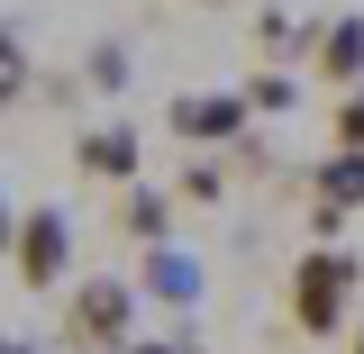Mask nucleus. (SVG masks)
I'll list each match as a JSON object with an SVG mask.
<instances>
[{
  "mask_svg": "<svg viewBox=\"0 0 364 354\" xmlns=\"http://www.w3.org/2000/svg\"><path fill=\"white\" fill-rule=\"evenodd\" d=\"M73 173L128 191V182H146V136H136L128 118H91V128L73 136Z\"/></svg>",
  "mask_w": 364,
  "mask_h": 354,
  "instance_id": "obj_5",
  "label": "nucleus"
},
{
  "mask_svg": "<svg viewBox=\"0 0 364 354\" xmlns=\"http://www.w3.org/2000/svg\"><path fill=\"white\" fill-rule=\"evenodd\" d=\"M237 91H246V109H255V118H291V109H301V73H282V64H255Z\"/></svg>",
  "mask_w": 364,
  "mask_h": 354,
  "instance_id": "obj_10",
  "label": "nucleus"
},
{
  "mask_svg": "<svg viewBox=\"0 0 364 354\" xmlns=\"http://www.w3.org/2000/svg\"><path fill=\"white\" fill-rule=\"evenodd\" d=\"M355 291H364V264H355V255H346V245H310V255L291 264V282H282L291 336H310V345L346 336V327H355Z\"/></svg>",
  "mask_w": 364,
  "mask_h": 354,
  "instance_id": "obj_1",
  "label": "nucleus"
},
{
  "mask_svg": "<svg viewBox=\"0 0 364 354\" xmlns=\"http://www.w3.org/2000/svg\"><path fill=\"white\" fill-rule=\"evenodd\" d=\"M328 145H355V155H364V82L337 91V109H328Z\"/></svg>",
  "mask_w": 364,
  "mask_h": 354,
  "instance_id": "obj_15",
  "label": "nucleus"
},
{
  "mask_svg": "<svg viewBox=\"0 0 364 354\" xmlns=\"http://www.w3.org/2000/svg\"><path fill=\"white\" fill-rule=\"evenodd\" d=\"M346 354H364V318H355V327H346Z\"/></svg>",
  "mask_w": 364,
  "mask_h": 354,
  "instance_id": "obj_20",
  "label": "nucleus"
},
{
  "mask_svg": "<svg viewBox=\"0 0 364 354\" xmlns=\"http://www.w3.org/2000/svg\"><path fill=\"white\" fill-rule=\"evenodd\" d=\"M0 354H37V345H28V336H0Z\"/></svg>",
  "mask_w": 364,
  "mask_h": 354,
  "instance_id": "obj_19",
  "label": "nucleus"
},
{
  "mask_svg": "<svg viewBox=\"0 0 364 354\" xmlns=\"http://www.w3.org/2000/svg\"><path fill=\"white\" fill-rule=\"evenodd\" d=\"M119 354H200V336L191 327H173V336H128Z\"/></svg>",
  "mask_w": 364,
  "mask_h": 354,
  "instance_id": "obj_17",
  "label": "nucleus"
},
{
  "mask_svg": "<svg viewBox=\"0 0 364 354\" xmlns=\"http://www.w3.org/2000/svg\"><path fill=\"white\" fill-rule=\"evenodd\" d=\"M173 219H182V200H173V191H155V182H128V191L109 200V227L128 236L136 255H146V245H164V236H173Z\"/></svg>",
  "mask_w": 364,
  "mask_h": 354,
  "instance_id": "obj_8",
  "label": "nucleus"
},
{
  "mask_svg": "<svg viewBox=\"0 0 364 354\" xmlns=\"http://www.w3.org/2000/svg\"><path fill=\"white\" fill-rule=\"evenodd\" d=\"M246 91H173L164 100V136L173 145H191V155H210V145H237L246 136Z\"/></svg>",
  "mask_w": 364,
  "mask_h": 354,
  "instance_id": "obj_4",
  "label": "nucleus"
},
{
  "mask_svg": "<svg viewBox=\"0 0 364 354\" xmlns=\"http://www.w3.org/2000/svg\"><path fill=\"white\" fill-rule=\"evenodd\" d=\"M136 291H146V300H164L173 318H191V309H200V291H210V272H200V255H182L173 236H164V245H146V255H136Z\"/></svg>",
  "mask_w": 364,
  "mask_h": 354,
  "instance_id": "obj_7",
  "label": "nucleus"
},
{
  "mask_svg": "<svg viewBox=\"0 0 364 354\" xmlns=\"http://www.w3.org/2000/svg\"><path fill=\"white\" fill-rule=\"evenodd\" d=\"M346 219H355V209H337V200L310 191V245H346Z\"/></svg>",
  "mask_w": 364,
  "mask_h": 354,
  "instance_id": "obj_16",
  "label": "nucleus"
},
{
  "mask_svg": "<svg viewBox=\"0 0 364 354\" xmlns=\"http://www.w3.org/2000/svg\"><path fill=\"white\" fill-rule=\"evenodd\" d=\"M9 236H18V209H9V200H0V255H9Z\"/></svg>",
  "mask_w": 364,
  "mask_h": 354,
  "instance_id": "obj_18",
  "label": "nucleus"
},
{
  "mask_svg": "<svg viewBox=\"0 0 364 354\" xmlns=\"http://www.w3.org/2000/svg\"><path fill=\"white\" fill-rule=\"evenodd\" d=\"M9 272H18V291H64L73 282V219L37 200V209H18V236H9Z\"/></svg>",
  "mask_w": 364,
  "mask_h": 354,
  "instance_id": "obj_3",
  "label": "nucleus"
},
{
  "mask_svg": "<svg viewBox=\"0 0 364 354\" xmlns=\"http://www.w3.org/2000/svg\"><path fill=\"white\" fill-rule=\"evenodd\" d=\"M136 272H82L73 291H64V345L73 354H119L136 336Z\"/></svg>",
  "mask_w": 364,
  "mask_h": 354,
  "instance_id": "obj_2",
  "label": "nucleus"
},
{
  "mask_svg": "<svg viewBox=\"0 0 364 354\" xmlns=\"http://www.w3.org/2000/svg\"><path fill=\"white\" fill-rule=\"evenodd\" d=\"M200 9H237V0H200Z\"/></svg>",
  "mask_w": 364,
  "mask_h": 354,
  "instance_id": "obj_21",
  "label": "nucleus"
},
{
  "mask_svg": "<svg viewBox=\"0 0 364 354\" xmlns=\"http://www.w3.org/2000/svg\"><path fill=\"white\" fill-rule=\"evenodd\" d=\"M310 191H318V200H337V209H364V155H355V145H328L318 173H310Z\"/></svg>",
  "mask_w": 364,
  "mask_h": 354,
  "instance_id": "obj_9",
  "label": "nucleus"
},
{
  "mask_svg": "<svg viewBox=\"0 0 364 354\" xmlns=\"http://www.w3.org/2000/svg\"><path fill=\"white\" fill-rule=\"evenodd\" d=\"M82 82H91V91H109V100H119V91L136 82V55H128V45H119V37H100V45H91V55H82Z\"/></svg>",
  "mask_w": 364,
  "mask_h": 354,
  "instance_id": "obj_12",
  "label": "nucleus"
},
{
  "mask_svg": "<svg viewBox=\"0 0 364 354\" xmlns=\"http://www.w3.org/2000/svg\"><path fill=\"white\" fill-rule=\"evenodd\" d=\"M28 91H37V55H28L18 28H0V109H18Z\"/></svg>",
  "mask_w": 364,
  "mask_h": 354,
  "instance_id": "obj_11",
  "label": "nucleus"
},
{
  "mask_svg": "<svg viewBox=\"0 0 364 354\" xmlns=\"http://www.w3.org/2000/svg\"><path fill=\"white\" fill-rule=\"evenodd\" d=\"M228 182H237V164H182L173 200H182V209H219V200H228Z\"/></svg>",
  "mask_w": 364,
  "mask_h": 354,
  "instance_id": "obj_13",
  "label": "nucleus"
},
{
  "mask_svg": "<svg viewBox=\"0 0 364 354\" xmlns=\"http://www.w3.org/2000/svg\"><path fill=\"white\" fill-rule=\"evenodd\" d=\"M301 28H310V18H291V9H255V55H301Z\"/></svg>",
  "mask_w": 364,
  "mask_h": 354,
  "instance_id": "obj_14",
  "label": "nucleus"
},
{
  "mask_svg": "<svg viewBox=\"0 0 364 354\" xmlns=\"http://www.w3.org/2000/svg\"><path fill=\"white\" fill-rule=\"evenodd\" d=\"M301 64H310V82L355 91L364 82V9L355 18H310V28H301Z\"/></svg>",
  "mask_w": 364,
  "mask_h": 354,
  "instance_id": "obj_6",
  "label": "nucleus"
}]
</instances>
